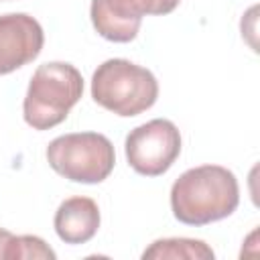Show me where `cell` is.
<instances>
[{
	"label": "cell",
	"instance_id": "obj_11",
	"mask_svg": "<svg viewBox=\"0 0 260 260\" xmlns=\"http://www.w3.org/2000/svg\"><path fill=\"white\" fill-rule=\"evenodd\" d=\"M118 12L130 16V18H140L146 14H169L173 12L181 0H108Z\"/></svg>",
	"mask_w": 260,
	"mask_h": 260
},
{
	"label": "cell",
	"instance_id": "obj_9",
	"mask_svg": "<svg viewBox=\"0 0 260 260\" xmlns=\"http://www.w3.org/2000/svg\"><path fill=\"white\" fill-rule=\"evenodd\" d=\"M215 254L213 250L201 242V240H193V238H165V240H156L152 242L144 252L142 258L144 260H160V258H187V260H211Z\"/></svg>",
	"mask_w": 260,
	"mask_h": 260
},
{
	"label": "cell",
	"instance_id": "obj_1",
	"mask_svg": "<svg viewBox=\"0 0 260 260\" xmlns=\"http://www.w3.org/2000/svg\"><path fill=\"white\" fill-rule=\"evenodd\" d=\"M240 187L236 175L219 165H201L185 171L171 187L173 215L187 225L219 221L236 211Z\"/></svg>",
	"mask_w": 260,
	"mask_h": 260
},
{
	"label": "cell",
	"instance_id": "obj_4",
	"mask_svg": "<svg viewBox=\"0 0 260 260\" xmlns=\"http://www.w3.org/2000/svg\"><path fill=\"white\" fill-rule=\"evenodd\" d=\"M47 160L61 177L73 183L95 185L110 177L116 152L110 138L100 132H73L49 142Z\"/></svg>",
	"mask_w": 260,
	"mask_h": 260
},
{
	"label": "cell",
	"instance_id": "obj_6",
	"mask_svg": "<svg viewBox=\"0 0 260 260\" xmlns=\"http://www.w3.org/2000/svg\"><path fill=\"white\" fill-rule=\"evenodd\" d=\"M45 43L43 26L24 12L0 16V75L12 73L39 57Z\"/></svg>",
	"mask_w": 260,
	"mask_h": 260
},
{
	"label": "cell",
	"instance_id": "obj_5",
	"mask_svg": "<svg viewBox=\"0 0 260 260\" xmlns=\"http://www.w3.org/2000/svg\"><path fill=\"white\" fill-rule=\"evenodd\" d=\"M179 154L181 134L171 120L154 118L126 136V158L138 175L158 177L173 167Z\"/></svg>",
	"mask_w": 260,
	"mask_h": 260
},
{
	"label": "cell",
	"instance_id": "obj_2",
	"mask_svg": "<svg viewBox=\"0 0 260 260\" xmlns=\"http://www.w3.org/2000/svg\"><path fill=\"white\" fill-rule=\"evenodd\" d=\"M81 93L83 77L71 63L51 61L39 65L22 104L26 124L35 130H49L61 124L81 100Z\"/></svg>",
	"mask_w": 260,
	"mask_h": 260
},
{
	"label": "cell",
	"instance_id": "obj_12",
	"mask_svg": "<svg viewBox=\"0 0 260 260\" xmlns=\"http://www.w3.org/2000/svg\"><path fill=\"white\" fill-rule=\"evenodd\" d=\"M12 238H14V234H10L8 230L0 228V258H4V260H8V258H10Z\"/></svg>",
	"mask_w": 260,
	"mask_h": 260
},
{
	"label": "cell",
	"instance_id": "obj_3",
	"mask_svg": "<svg viewBox=\"0 0 260 260\" xmlns=\"http://www.w3.org/2000/svg\"><path fill=\"white\" fill-rule=\"evenodd\" d=\"M91 98L102 108L130 118L154 106L158 81L152 71L128 59H108L93 71Z\"/></svg>",
	"mask_w": 260,
	"mask_h": 260
},
{
	"label": "cell",
	"instance_id": "obj_10",
	"mask_svg": "<svg viewBox=\"0 0 260 260\" xmlns=\"http://www.w3.org/2000/svg\"><path fill=\"white\" fill-rule=\"evenodd\" d=\"M55 250L39 236H14L8 260H55Z\"/></svg>",
	"mask_w": 260,
	"mask_h": 260
},
{
	"label": "cell",
	"instance_id": "obj_8",
	"mask_svg": "<svg viewBox=\"0 0 260 260\" xmlns=\"http://www.w3.org/2000/svg\"><path fill=\"white\" fill-rule=\"evenodd\" d=\"M89 16H91L93 28L104 39L114 43H130L132 39H136L142 22L140 18H130L118 12L108 0H91Z\"/></svg>",
	"mask_w": 260,
	"mask_h": 260
},
{
	"label": "cell",
	"instance_id": "obj_7",
	"mask_svg": "<svg viewBox=\"0 0 260 260\" xmlns=\"http://www.w3.org/2000/svg\"><path fill=\"white\" fill-rule=\"evenodd\" d=\"M57 236L65 244H85L100 228V207L89 197H69L55 211Z\"/></svg>",
	"mask_w": 260,
	"mask_h": 260
}]
</instances>
